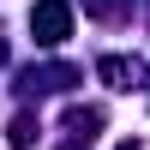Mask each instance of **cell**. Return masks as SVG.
<instances>
[{"label":"cell","instance_id":"cell-1","mask_svg":"<svg viewBox=\"0 0 150 150\" xmlns=\"http://www.w3.org/2000/svg\"><path fill=\"white\" fill-rule=\"evenodd\" d=\"M30 30H36V42H42V48H60V42L72 36L66 0H36V6H30Z\"/></svg>","mask_w":150,"mask_h":150},{"label":"cell","instance_id":"cell-2","mask_svg":"<svg viewBox=\"0 0 150 150\" xmlns=\"http://www.w3.org/2000/svg\"><path fill=\"white\" fill-rule=\"evenodd\" d=\"M96 72H102V78L114 84V90H132V60H120V54H108V60H102Z\"/></svg>","mask_w":150,"mask_h":150},{"label":"cell","instance_id":"cell-3","mask_svg":"<svg viewBox=\"0 0 150 150\" xmlns=\"http://www.w3.org/2000/svg\"><path fill=\"white\" fill-rule=\"evenodd\" d=\"M12 144H36V120H30V114L12 120Z\"/></svg>","mask_w":150,"mask_h":150},{"label":"cell","instance_id":"cell-4","mask_svg":"<svg viewBox=\"0 0 150 150\" xmlns=\"http://www.w3.org/2000/svg\"><path fill=\"white\" fill-rule=\"evenodd\" d=\"M0 66H6V42H0Z\"/></svg>","mask_w":150,"mask_h":150}]
</instances>
